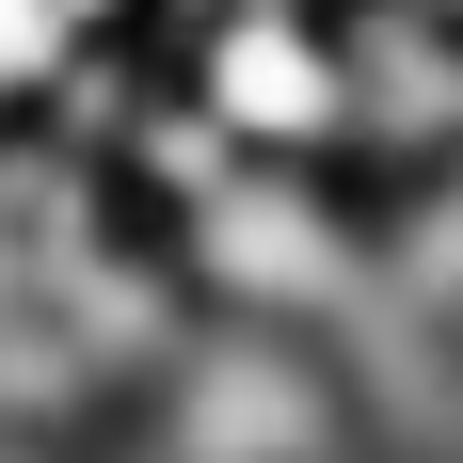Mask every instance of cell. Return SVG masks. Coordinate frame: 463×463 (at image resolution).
<instances>
[{"label":"cell","instance_id":"obj_1","mask_svg":"<svg viewBox=\"0 0 463 463\" xmlns=\"http://www.w3.org/2000/svg\"><path fill=\"white\" fill-rule=\"evenodd\" d=\"M144 224L176 256L192 320L352 335V304H368V272H383V224H368V192L335 176V160H192Z\"/></svg>","mask_w":463,"mask_h":463},{"label":"cell","instance_id":"obj_2","mask_svg":"<svg viewBox=\"0 0 463 463\" xmlns=\"http://www.w3.org/2000/svg\"><path fill=\"white\" fill-rule=\"evenodd\" d=\"M160 48V96L224 160H352V33L335 0H240V16H192Z\"/></svg>","mask_w":463,"mask_h":463},{"label":"cell","instance_id":"obj_3","mask_svg":"<svg viewBox=\"0 0 463 463\" xmlns=\"http://www.w3.org/2000/svg\"><path fill=\"white\" fill-rule=\"evenodd\" d=\"M64 64H80V16L64 0H0V128H48Z\"/></svg>","mask_w":463,"mask_h":463},{"label":"cell","instance_id":"obj_4","mask_svg":"<svg viewBox=\"0 0 463 463\" xmlns=\"http://www.w3.org/2000/svg\"><path fill=\"white\" fill-rule=\"evenodd\" d=\"M33 288V192H16V128H0V304Z\"/></svg>","mask_w":463,"mask_h":463},{"label":"cell","instance_id":"obj_5","mask_svg":"<svg viewBox=\"0 0 463 463\" xmlns=\"http://www.w3.org/2000/svg\"><path fill=\"white\" fill-rule=\"evenodd\" d=\"M64 16H80V48H144V16H160V0H64Z\"/></svg>","mask_w":463,"mask_h":463}]
</instances>
